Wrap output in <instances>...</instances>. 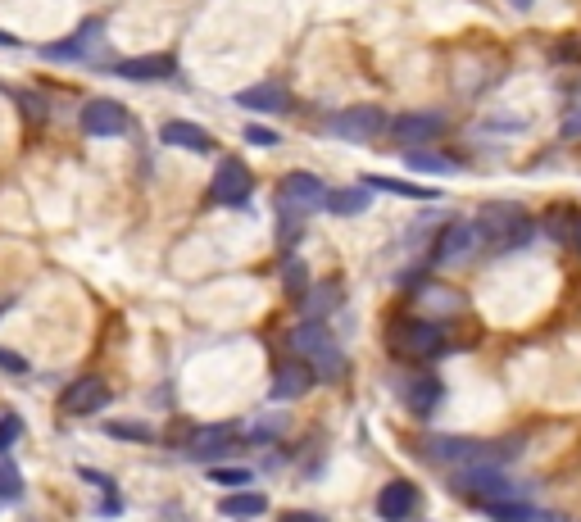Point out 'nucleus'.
I'll return each mask as SVG.
<instances>
[{"label": "nucleus", "mask_w": 581, "mask_h": 522, "mask_svg": "<svg viewBox=\"0 0 581 522\" xmlns=\"http://www.w3.org/2000/svg\"><path fill=\"white\" fill-rule=\"evenodd\" d=\"M418 450L432 463H459V468H500L518 454V441H473V436H423Z\"/></svg>", "instance_id": "1"}, {"label": "nucleus", "mask_w": 581, "mask_h": 522, "mask_svg": "<svg viewBox=\"0 0 581 522\" xmlns=\"http://www.w3.org/2000/svg\"><path fill=\"white\" fill-rule=\"evenodd\" d=\"M477 232H482V241L491 250H500V255H509V250H522L532 246L536 237V223L532 214L522 205H509V200H495V205H482V214H477Z\"/></svg>", "instance_id": "2"}, {"label": "nucleus", "mask_w": 581, "mask_h": 522, "mask_svg": "<svg viewBox=\"0 0 581 522\" xmlns=\"http://www.w3.org/2000/svg\"><path fill=\"white\" fill-rule=\"evenodd\" d=\"M286 345H291V355H300V364H309L314 377H323V382H336V377L345 373V355H341V345H336V336L323 327V318H305Z\"/></svg>", "instance_id": "3"}, {"label": "nucleus", "mask_w": 581, "mask_h": 522, "mask_svg": "<svg viewBox=\"0 0 581 522\" xmlns=\"http://www.w3.org/2000/svg\"><path fill=\"white\" fill-rule=\"evenodd\" d=\"M450 486L463 491V495H473L477 504H486V500H527V486L509 482L500 468H463V473L450 477Z\"/></svg>", "instance_id": "4"}, {"label": "nucleus", "mask_w": 581, "mask_h": 522, "mask_svg": "<svg viewBox=\"0 0 581 522\" xmlns=\"http://www.w3.org/2000/svg\"><path fill=\"white\" fill-rule=\"evenodd\" d=\"M277 200H282V223H286V237H291L300 214H314V209L327 205V187L314 173H291V178L282 182V196Z\"/></svg>", "instance_id": "5"}, {"label": "nucleus", "mask_w": 581, "mask_h": 522, "mask_svg": "<svg viewBox=\"0 0 581 522\" xmlns=\"http://www.w3.org/2000/svg\"><path fill=\"white\" fill-rule=\"evenodd\" d=\"M391 350L395 355H409V359H436L445 350V336L436 323H427V318H400V323L391 327Z\"/></svg>", "instance_id": "6"}, {"label": "nucleus", "mask_w": 581, "mask_h": 522, "mask_svg": "<svg viewBox=\"0 0 581 522\" xmlns=\"http://www.w3.org/2000/svg\"><path fill=\"white\" fill-rule=\"evenodd\" d=\"M386 128V114L373 105H355V109H341V114H332L327 119V137L336 141H355V146H364V141L382 137Z\"/></svg>", "instance_id": "7"}, {"label": "nucleus", "mask_w": 581, "mask_h": 522, "mask_svg": "<svg viewBox=\"0 0 581 522\" xmlns=\"http://www.w3.org/2000/svg\"><path fill=\"white\" fill-rule=\"evenodd\" d=\"M82 132H87V137H100V141H114V137H123V132H132V114L119 100L96 96L82 105Z\"/></svg>", "instance_id": "8"}, {"label": "nucleus", "mask_w": 581, "mask_h": 522, "mask_svg": "<svg viewBox=\"0 0 581 522\" xmlns=\"http://www.w3.org/2000/svg\"><path fill=\"white\" fill-rule=\"evenodd\" d=\"M250 191H255V178H250V168L241 164V159H223L214 182H209V200H214V205H227V209L246 205Z\"/></svg>", "instance_id": "9"}, {"label": "nucleus", "mask_w": 581, "mask_h": 522, "mask_svg": "<svg viewBox=\"0 0 581 522\" xmlns=\"http://www.w3.org/2000/svg\"><path fill=\"white\" fill-rule=\"evenodd\" d=\"M477 246H482L477 223H450L441 237H436V264H441V268H459V264H468V259L477 255Z\"/></svg>", "instance_id": "10"}, {"label": "nucleus", "mask_w": 581, "mask_h": 522, "mask_svg": "<svg viewBox=\"0 0 581 522\" xmlns=\"http://www.w3.org/2000/svg\"><path fill=\"white\" fill-rule=\"evenodd\" d=\"M105 404H109V386L100 382V377H82V382H73L69 391H64V414L91 418V414H100Z\"/></svg>", "instance_id": "11"}, {"label": "nucleus", "mask_w": 581, "mask_h": 522, "mask_svg": "<svg viewBox=\"0 0 581 522\" xmlns=\"http://www.w3.org/2000/svg\"><path fill=\"white\" fill-rule=\"evenodd\" d=\"M418 504V486L404 482V477H395V482L382 486V495H377V518L382 522H404L409 513H414Z\"/></svg>", "instance_id": "12"}, {"label": "nucleus", "mask_w": 581, "mask_h": 522, "mask_svg": "<svg viewBox=\"0 0 581 522\" xmlns=\"http://www.w3.org/2000/svg\"><path fill=\"white\" fill-rule=\"evenodd\" d=\"M445 128L441 114H400V119L391 123V137L400 141V146H427V141H436Z\"/></svg>", "instance_id": "13"}, {"label": "nucleus", "mask_w": 581, "mask_h": 522, "mask_svg": "<svg viewBox=\"0 0 581 522\" xmlns=\"http://www.w3.org/2000/svg\"><path fill=\"white\" fill-rule=\"evenodd\" d=\"M159 141L164 146H178V150H196V155H209L214 150V137H209L200 123H187V119H168L159 128Z\"/></svg>", "instance_id": "14"}, {"label": "nucleus", "mask_w": 581, "mask_h": 522, "mask_svg": "<svg viewBox=\"0 0 581 522\" xmlns=\"http://www.w3.org/2000/svg\"><path fill=\"white\" fill-rule=\"evenodd\" d=\"M309 382H314V368L300 364V359H282L273 368V400H296L309 391Z\"/></svg>", "instance_id": "15"}, {"label": "nucleus", "mask_w": 581, "mask_h": 522, "mask_svg": "<svg viewBox=\"0 0 581 522\" xmlns=\"http://www.w3.org/2000/svg\"><path fill=\"white\" fill-rule=\"evenodd\" d=\"M91 46H100V23H82L69 41H50V46H41V55H46V60H87Z\"/></svg>", "instance_id": "16"}, {"label": "nucleus", "mask_w": 581, "mask_h": 522, "mask_svg": "<svg viewBox=\"0 0 581 522\" xmlns=\"http://www.w3.org/2000/svg\"><path fill=\"white\" fill-rule=\"evenodd\" d=\"M237 105L259 109V114H286V109H291V96H286V87H277V82H259V87L237 91Z\"/></svg>", "instance_id": "17"}, {"label": "nucleus", "mask_w": 581, "mask_h": 522, "mask_svg": "<svg viewBox=\"0 0 581 522\" xmlns=\"http://www.w3.org/2000/svg\"><path fill=\"white\" fill-rule=\"evenodd\" d=\"M173 55H141V60H123L114 64V73L128 82H159V78H173Z\"/></svg>", "instance_id": "18"}, {"label": "nucleus", "mask_w": 581, "mask_h": 522, "mask_svg": "<svg viewBox=\"0 0 581 522\" xmlns=\"http://www.w3.org/2000/svg\"><path fill=\"white\" fill-rule=\"evenodd\" d=\"M232 445H237V427H227V423H209L191 436V454L196 459H214V454L232 450Z\"/></svg>", "instance_id": "19"}, {"label": "nucleus", "mask_w": 581, "mask_h": 522, "mask_svg": "<svg viewBox=\"0 0 581 522\" xmlns=\"http://www.w3.org/2000/svg\"><path fill=\"white\" fill-rule=\"evenodd\" d=\"M404 404H409L418 418H427L436 404H441V382H436V377H414V382H404Z\"/></svg>", "instance_id": "20"}, {"label": "nucleus", "mask_w": 581, "mask_h": 522, "mask_svg": "<svg viewBox=\"0 0 581 522\" xmlns=\"http://www.w3.org/2000/svg\"><path fill=\"white\" fill-rule=\"evenodd\" d=\"M218 509H223L227 518H259V513L268 509V500H264V495H255V491H241V486H237V491L227 495V500L218 504Z\"/></svg>", "instance_id": "21"}, {"label": "nucleus", "mask_w": 581, "mask_h": 522, "mask_svg": "<svg viewBox=\"0 0 581 522\" xmlns=\"http://www.w3.org/2000/svg\"><path fill=\"white\" fill-rule=\"evenodd\" d=\"M327 209H332V214H341V218H355V214H364V209H368V191L364 187L332 191V196H327Z\"/></svg>", "instance_id": "22"}, {"label": "nucleus", "mask_w": 581, "mask_h": 522, "mask_svg": "<svg viewBox=\"0 0 581 522\" xmlns=\"http://www.w3.org/2000/svg\"><path fill=\"white\" fill-rule=\"evenodd\" d=\"M341 305V291H336L332 282H314V291H309V300H305V318H323L327 309H336Z\"/></svg>", "instance_id": "23"}, {"label": "nucleus", "mask_w": 581, "mask_h": 522, "mask_svg": "<svg viewBox=\"0 0 581 522\" xmlns=\"http://www.w3.org/2000/svg\"><path fill=\"white\" fill-rule=\"evenodd\" d=\"M377 191H391V196H404V200H436L441 191L436 187H414V182H391V178H373Z\"/></svg>", "instance_id": "24"}, {"label": "nucleus", "mask_w": 581, "mask_h": 522, "mask_svg": "<svg viewBox=\"0 0 581 522\" xmlns=\"http://www.w3.org/2000/svg\"><path fill=\"white\" fill-rule=\"evenodd\" d=\"M404 164L414 168V173H454V164H450V159L427 155V150H409V155H404Z\"/></svg>", "instance_id": "25"}, {"label": "nucleus", "mask_w": 581, "mask_h": 522, "mask_svg": "<svg viewBox=\"0 0 581 522\" xmlns=\"http://www.w3.org/2000/svg\"><path fill=\"white\" fill-rule=\"evenodd\" d=\"M23 495V477L10 459H0V500H19Z\"/></svg>", "instance_id": "26"}, {"label": "nucleus", "mask_w": 581, "mask_h": 522, "mask_svg": "<svg viewBox=\"0 0 581 522\" xmlns=\"http://www.w3.org/2000/svg\"><path fill=\"white\" fill-rule=\"evenodd\" d=\"M109 436H114V441H155V432H150V427H141V423H109Z\"/></svg>", "instance_id": "27"}, {"label": "nucleus", "mask_w": 581, "mask_h": 522, "mask_svg": "<svg viewBox=\"0 0 581 522\" xmlns=\"http://www.w3.org/2000/svg\"><path fill=\"white\" fill-rule=\"evenodd\" d=\"M282 427H286V418H259V423H250V441H277L282 436Z\"/></svg>", "instance_id": "28"}, {"label": "nucleus", "mask_w": 581, "mask_h": 522, "mask_svg": "<svg viewBox=\"0 0 581 522\" xmlns=\"http://www.w3.org/2000/svg\"><path fill=\"white\" fill-rule=\"evenodd\" d=\"M19 436H23V418H14V414L0 418V454L10 450V445H19Z\"/></svg>", "instance_id": "29"}, {"label": "nucleus", "mask_w": 581, "mask_h": 522, "mask_svg": "<svg viewBox=\"0 0 581 522\" xmlns=\"http://www.w3.org/2000/svg\"><path fill=\"white\" fill-rule=\"evenodd\" d=\"M305 286H314V282H309V268L291 259V264H286V291H291V296H300Z\"/></svg>", "instance_id": "30"}, {"label": "nucleus", "mask_w": 581, "mask_h": 522, "mask_svg": "<svg viewBox=\"0 0 581 522\" xmlns=\"http://www.w3.org/2000/svg\"><path fill=\"white\" fill-rule=\"evenodd\" d=\"M209 477H214L218 486H246L250 482V468H214Z\"/></svg>", "instance_id": "31"}, {"label": "nucleus", "mask_w": 581, "mask_h": 522, "mask_svg": "<svg viewBox=\"0 0 581 522\" xmlns=\"http://www.w3.org/2000/svg\"><path fill=\"white\" fill-rule=\"evenodd\" d=\"M246 141H250V146H277L282 137H277L273 128H264V123H250V128H246Z\"/></svg>", "instance_id": "32"}, {"label": "nucleus", "mask_w": 581, "mask_h": 522, "mask_svg": "<svg viewBox=\"0 0 581 522\" xmlns=\"http://www.w3.org/2000/svg\"><path fill=\"white\" fill-rule=\"evenodd\" d=\"M19 105H23V114H28L32 123H41V119H46V105H41V96H37V91H23V96H19Z\"/></svg>", "instance_id": "33"}, {"label": "nucleus", "mask_w": 581, "mask_h": 522, "mask_svg": "<svg viewBox=\"0 0 581 522\" xmlns=\"http://www.w3.org/2000/svg\"><path fill=\"white\" fill-rule=\"evenodd\" d=\"M0 368H5V373H28V359L14 355V350H0Z\"/></svg>", "instance_id": "34"}, {"label": "nucleus", "mask_w": 581, "mask_h": 522, "mask_svg": "<svg viewBox=\"0 0 581 522\" xmlns=\"http://www.w3.org/2000/svg\"><path fill=\"white\" fill-rule=\"evenodd\" d=\"M563 137H581V109H572L568 119H563Z\"/></svg>", "instance_id": "35"}, {"label": "nucleus", "mask_w": 581, "mask_h": 522, "mask_svg": "<svg viewBox=\"0 0 581 522\" xmlns=\"http://www.w3.org/2000/svg\"><path fill=\"white\" fill-rule=\"evenodd\" d=\"M277 522H323V518H318V513H300V509H291V513H282Z\"/></svg>", "instance_id": "36"}, {"label": "nucleus", "mask_w": 581, "mask_h": 522, "mask_svg": "<svg viewBox=\"0 0 581 522\" xmlns=\"http://www.w3.org/2000/svg\"><path fill=\"white\" fill-rule=\"evenodd\" d=\"M509 5H513V10H532L536 0H509Z\"/></svg>", "instance_id": "37"}, {"label": "nucleus", "mask_w": 581, "mask_h": 522, "mask_svg": "<svg viewBox=\"0 0 581 522\" xmlns=\"http://www.w3.org/2000/svg\"><path fill=\"white\" fill-rule=\"evenodd\" d=\"M0 46H19V41H14L10 32H0Z\"/></svg>", "instance_id": "38"}, {"label": "nucleus", "mask_w": 581, "mask_h": 522, "mask_svg": "<svg viewBox=\"0 0 581 522\" xmlns=\"http://www.w3.org/2000/svg\"><path fill=\"white\" fill-rule=\"evenodd\" d=\"M5 309H10V300H0V314H5Z\"/></svg>", "instance_id": "39"}, {"label": "nucleus", "mask_w": 581, "mask_h": 522, "mask_svg": "<svg viewBox=\"0 0 581 522\" xmlns=\"http://www.w3.org/2000/svg\"><path fill=\"white\" fill-rule=\"evenodd\" d=\"M577 246H581V223H577Z\"/></svg>", "instance_id": "40"}]
</instances>
